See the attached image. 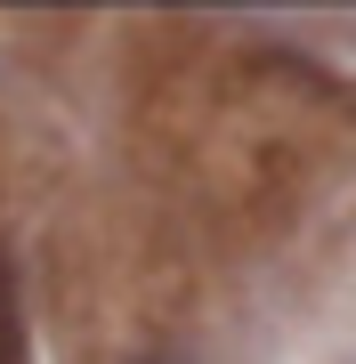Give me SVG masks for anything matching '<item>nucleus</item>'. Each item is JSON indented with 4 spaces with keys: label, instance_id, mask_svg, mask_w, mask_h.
<instances>
[{
    "label": "nucleus",
    "instance_id": "nucleus-1",
    "mask_svg": "<svg viewBox=\"0 0 356 364\" xmlns=\"http://www.w3.org/2000/svg\"><path fill=\"white\" fill-rule=\"evenodd\" d=\"M0 364H25V316H16V275L0 251Z\"/></svg>",
    "mask_w": 356,
    "mask_h": 364
}]
</instances>
